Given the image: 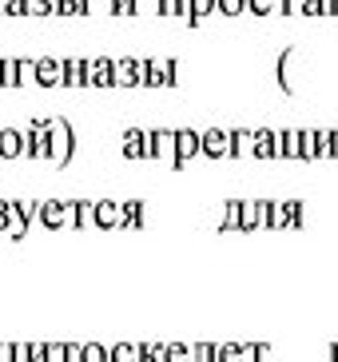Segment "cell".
<instances>
[{"mask_svg": "<svg viewBox=\"0 0 338 362\" xmlns=\"http://www.w3.org/2000/svg\"><path fill=\"white\" fill-rule=\"evenodd\" d=\"M44 132H48V156H44V163L68 168L76 156V128L64 116H44Z\"/></svg>", "mask_w": 338, "mask_h": 362, "instance_id": "6da1fadb", "label": "cell"}, {"mask_svg": "<svg viewBox=\"0 0 338 362\" xmlns=\"http://www.w3.org/2000/svg\"><path fill=\"white\" fill-rule=\"evenodd\" d=\"M36 223L44 231H64L72 227V199H40L36 203Z\"/></svg>", "mask_w": 338, "mask_h": 362, "instance_id": "7a4b0ae2", "label": "cell"}, {"mask_svg": "<svg viewBox=\"0 0 338 362\" xmlns=\"http://www.w3.org/2000/svg\"><path fill=\"white\" fill-rule=\"evenodd\" d=\"M199 156H207V160H227L231 156V132H223V128L199 132Z\"/></svg>", "mask_w": 338, "mask_h": 362, "instance_id": "3957f363", "label": "cell"}, {"mask_svg": "<svg viewBox=\"0 0 338 362\" xmlns=\"http://www.w3.org/2000/svg\"><path fill=\"white\" fill-rule=\"evenodd\" d=\"M298 223H303V203H298V199L271 203V215H267V227H275V231H283V227H298Z\"/></svg>", "mask_w": 338, "mask_h": 362, "instance_id": "277c9868", "label": "cell"}, {"mask_svg": "<svg viewBox=\"0 0 338 362\" xmlns=\"http://www.w3.org/2000/svg\"><path fill=\"white\" fill-rule=\"evenodd\" d=\"M92 227H100V231H120V227H124L120 203L116 199H95L92 203Z\"/></svg>", "mask_w": 338, "mask_h": 362, "instance_id": "5b68a950", "label": "cell"}, {"mask_svg": "<svg viewBox=\"0 0 338 362\" xmlns=\"http://www.w3.org/2000/svg\"><path fill=\"white\" fill-rule=\"evenodd\" d=\"M144 139H148V160H168V163H175V132H168V128L144 132Z\"/></svg>", "mask_w": 338, "mask_h": 362, "instance_id": "8992f818", "label": "cell"}, {"mask_svg": "<svg viewBox=\"0 0 338 362\" xmlns=\"http://www.w3.org/2000/svg\"><path fill=\"white\" fill-rule=\"evenodd\" d=\"M267 215H271V199H243L239 231H259V227H267Z\"/></svg>", "mask_w": 338, "mask_h": 362, "instance_id": "52a82bcc", "label": "cell"}, {"mask_svg": "<svg viewBox=\"0 0 338 362\" xmlns=\"http://www.w3.org/2000/svg\"><path fill=\"white\" fill-rule=\"evenodd\" d=\"M195 156H199V132L180 128V132H175V163H171V168L183 171L191 160H195Z\"/></svg>", "mask_w": 338, "mask_h": 362, "instance_id": "ba28073f", "label": "cell"}, {"mask_svg": "<svg viewBox=\"0 0 338 362\" xmlns=\"http://www.w3.org/2000/svg\"><path fill=\"white\" fill-rule=\"evenodd\" d=\"M32 84L36 88H60V60H56V56L32 60Z\"/></svg>", "mask_w": 338, "mask_h": 362, "instance_id": "9c48e42d", "label": "cell"}, {"mask_svg": "<svg viewBox=\"0 0 338 362\" xmlns=\"http://www.w3.org/2000/svg\"><path fill=\"white\" fill-rule=\"evenodd\" d=\"M215 362H255V342H215Z\"/></svg>", "mask_w": 338, "mask_h": 362, "instance_id": "30bf717a", "label": "cell"}, {"mask_svg": "<svg viewBox=\"0 0 338 362\" xmlns=\"http://www.w3.org/2000/svg\"><path fill=\"white\" fill-rule=\"evenodd\" d=\"M21 156H24V132L0 128V160H21Z\"/></svg>", "mask_w": 338, "mask_h": 362, "instance_id": "8fae6325", "label": "cell"}, {"mask_svg": "<svg viewBox=\"0 0 338 362\" xmlns=\"http://www.w3.org/2000/svg\"><path fill=\"white\" fill-rule=\"evenodd\" d=\"M88 88H112V60L107 56L88 60Z\"/></svg>", "mask_w": 338, "mask_h": 362, "instance_id": "7c38bea8", "label": "cell"}, {"mask_svg": "<svg viewBox=\"0 0 338 362\" xmlns=\"http://www.w3.org/2000/svg\"><path fill=\"white\" fill-rule=\"evenodd\" d=\"M124 156L127 160H148V139L139 128H127L124 132Z\"/></svg>", "mask_w": 338, "mask_h": 362, "instance_id": "4fadbf2b", "label": "cell"}, {"mask_svg": "<svg viewBox=\"0 0 338 362\" xmlns=\"http://www.w3.org/2000/svg\"><path fill=\"white\" fill-rule=\"evenodd\" d=\"M255 160H275V132H255Z\"/></svg>", "mask_w": 338, "mask_h": 362, "instance_id": "5bb4252c", "label": "cell"}, {"mask_svg": "<svg viewBox=\"0 0 338 362\" xmlns=\"http://www.w3.org/2000/svg\"><path fill=\"white\" fill-rule=\"evenodd\" d=\"M231 156H255V132H247V128H239V132H231Z\"/></svg>", "mask_w": 338, "mask_h": 362, "instance_id": "9a60e30c", "label": "cell"}, {"mask_svg": "<svg viewBox=\"0 0 338 362\" xmlns=\"http://www.w3.org/2000/svg\"><path fill=\"white\" fill-rule=\"evenodd\" d=\"M0 88H21V64H16V56H4L0 60Z\"/></svg>", "mask_w": 338, "mask_h": 362, "instance_id": "2e32d148", "label": "cell"}, {"mask_svg": "<svg viewBox=\"0 0 338 362\" xmlns=\"http://www.w3.org/2000/svg\"><path fill=\"white\" fill-rule=\"evenodd\" d=\"M107 362H139V342H116V346H107Z\"/></svg>", "mask_w": 338, "mask_h": 362, "instance_id": "e0dca14e", "label": "cell"}, {"mask_svg": "<svg viewBox=\"0 0 338 362\" xmlns=\"http://www.w3.org/2000/svg\"><path fill=\"white\" fill-rule=\"evenodd\" d=\"M120 211H124V227H144V203L139 199H124Z\"/></svg>", "mask_w": 338, "mask_h": 362, "instance_id": "ac0fdd59", "label": "cell"}, {"mask_svg": "<svg viewBox=\"0 0 338 362\" xmlns=\"http://www.w3.org/2000/svg\"><path fill=\"white\" fill-rule=\"evenodd\" d=\"M215 12V0H187V24H199Z\"/></svg>", "mask_w": 338, "mask_h": 362, "instance_id": "d6986e66", "label": "cell"}, {"mask_svg": "<svg viewBox=\"0 0 338 362\" xmlns=\"http://www.w3.org/2000/svg\"><path fill=\"white\" fill-rule=\"evenodd\" d=\"M239 211H243V199L223 203V231H239Z\"/></svg>", "mask_w": 338, "mask_h": 362, "instance_id": "ffe728a7", "label": "cell"}, {"mask_svg": "<svg viewBox=\"0 0 338 362\" xmlns=\"http://www.w3.org/2000/svg\"><path fill=\"white\" fill-rule=\"evenodd\" d=\"M163 362H191L187 342H163Z\"/></svg>", "mask_w": 338, "mask_h": 362, "instance_id": "44dd1931", "label": "cell"}, {"mask_svg": "<svg viewBox=\"0 0 338 362\" xmlns=\"http://www.w3.org/2000/svg\"><path fill=\"white\" fill-rule=\"evenodd\" d=\"M80 362H107L104 342H80Z\"/></svg>", "mask_w": 338, "mask_h": 362, "instance_id": "7402d4cb", "label": "cell"}, {"mask_svg": "<svg viewBox=\"0 0 338 362\" xmlns=\"http://www.w3.org/2000/svg\"><path fill=\"white\" fill-rule=\"evenodd\" d=\"M159 16H183L187 21V0H156Z\"/></svg>", "mask_w": 338, "mask_h": 362, "instance_id": "603a6c76", "label": "cell"}, {"mask_svg": "<svg viewBox=\"0 0 338 362\" xmlns=\"http://www.w3.org/2000/svg\"><path fill=\"white\" fill-rule=\"evenodd\" d=\"M0 16H28V0H0Z\"/></svg>", "mask_w": 338, "mask_h": 362, "instance_id": "cb8c5ba5", "label": "cell"}, {"mask_svg": "<svg viewBox=\"0 0 338 362\" xmlns=\"http://www.w3.org/2000/svg\"><path fill=\"white\" fill-rule=\"evenodd\" d=\"M215 12H223V16H243L247 0H215Z\"/></svg>", "mask_w": 338, "mask_h": 362, "instance_id": "d4e9b609", "label": "cell"}, {"mask_svg": "<svg viewBox=\"0 0 338 362\" xmlns=\"http://www.w3.org/2000/svg\"><path fill=\"white\" fill-rule=\"evenodd\" d=\"M191 362H215V342H195L191 346Z\"/></svg>", "mask_w": 338, "mask_h": 362, "instance_id": "484cf974", "label": "cell"}, {"mask_svg": "<svg viewBox=\"0 0 338 362\" xmlns=\"http://www.w3.org/2000/svg\"><path fill=\"white\" fill-rule=\"evenodd\" d=\"M247 12H255V16H271V12H279V0H247Z\"/></svg>", "mask_w": 338, "mask_h": 362, "instance_id": "4316f807", "label": "cell"}, {"mask_svg": "<svg viewBox=\"0 0 338 362\" xmlns=\"http://www.w3.org/2000/svg\"><path fill=\"white\" fill-rule=\"evenodd\" d=\"M44 362H64V342H44Z\"/></svg>", "mask_w": 338, "mask_h": 362, "instance_id": "83f0119b", "label": "cell"}, {"mask_svg": "<svg viewBox=\"0 0 338 362\" xmlns=\"http://www.w3.org/2000/svg\"><path fill=\"white\" fill-rule=\"evenodd\" d=\"M318 139V160H330V132H315Z\"/></svg>", "mask_w": 338, "mask_h": 362, "instance_id": "f1b7e54d", "label": "cell"}, {"mask_svg": "<svg viewBox=\"0 0 338 362\" xmlns=\"http://www.w3.org/2000/svg\"><path fill=\"white\" fill-rule=\"evenodd\" d=\"M16 64H21V88L32 84V60L28 56H16Z\"/></svg>", "mask_w": 338, "mask_h": 362, "instance_id": "f546056e", "label": "cell"}, {"mask_svg": "<svg viewBox=\"0 0 338 362\" xmlns=\"http://www.w3.org/2000/svg\"><path fill=\"white\" fill-rule=\"evenodd\" d=\"M255 362H275V354H271L267 342H255Z\"/></svg>", "mask_w": 338, "mask_h": 362, "instance_id": "4dcf8cb0", "label": "cell"}, {"mask_svg": "<svg viewBox=\"0 0 338 362\" xmlns=\"http://www.w3.org/2000/svg\"><path fill=\"white\" fill-rule=\"evenodd\" d=\"M64 362H80V342H64Z\"/></svg>", "mask_w": 338, "mask_h": 362, "instance_id": "1f68e13d", "label": "cell"}, {"mask_svg": "<svg viewBox=\"0 0 338 362\" xmlns=\"http://www.w3.org/2000/svg\"><path fill=\"white\" fill-rule=\"evenodd\" d=\"M28 362H44V342H28Z\"/></svg>", "mask_w": 338, "mask_h": 362, "instance_id": "d6a6232c", "label": "cell"}, {"mask_svg": "<svg viewBox=\"0 0 338 362\" xmlns=\"http://www.w3.org/2000/svg\"><path fill=\"white\" fill-rule=\"evenodd\" d=\"M0 231H8V199H0Z\"/></svg>", "mask_w": 338, "mask_h": 362, "instance_id": "836d02e7", "label": "cell"}, {"mask_svg": "<svg viewBox=\"0 0 338 362\" xmlns=\"http://www.w3.org/2000/svg\"><path fill=\"white\" fill-rule=\"evenodd\" d=\"M0 362H12V342H0Z\"/></svg>", "mask_w": 338, "mask_h": 362, "instance_id": "e575fe53", "label": "cell"}, {"mask_svg": "<svg viewBox=\"0 0 338 362\" xmlns=\"http://www.w3.org/2000/svg\"><path fill=\"white\" fill-rule=\"evenodd\" d=\"M330 160H338V132H330Z\"/></svg>", "mask_w": 338, "mask_h": 362, "instance_id": "d590c367", "label": "cell"}, {"mask_svg": "<svg viewBox=\"0 0 338 362\" xmlns=\"http://www.w3.org/2000/svg\"><path fill=\"white\" fill-rule=\"evenodd\" d=\"M330 362H338V342H334V346H330Z\"/></svg>", "mask_w": 338, "mask_h": 362, "instance_id": "8d00e7d4", "label": "cell"}, {"mask_svg": "<svg viewBox=\"0 0 338 362\" xmlns=\"http://www.w3.org/2000/svg\"><path fill=\"white\" fill-rule=\"evenodd\" d=\"M334 16H338V0H334Z\"/></svg>", "mask_w": 338, "mask_h": 362, "instance_id": "74e56055", "label": "cell"}]
</instances>
